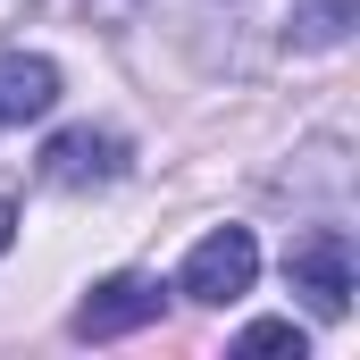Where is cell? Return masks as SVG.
I'll list each match as a JSON object with an SVG mask.
<instances>
[{
  "instance_id": "cell-4",
  "label": "cell",
  "mask_w": 360,
  "mask_h": 360,
  "mask_svg": "<svg viewBox=\"0 0 360 360\" xmlns=\"http://www.w3.org/2000/svg\"><path fill=\"white\" fill-rule=\"evenodd\" d=\"M126 160H134L126 134H109V126H68V134L42 143V184L92 193V184H117V176H126Z\"/></svg>"
},
{
  "instance_id": "cell-6",
  "label": "cell",
  "mask_w": 360,
  "mask_h": 360,
  "mask_svg": "<svg viewBox=\"0 0 360 360\" xmlns=\"http://www.w3.org/2000/svg\"><path fill=\"white\" fill-rule=\"evenodd\" d=\"M352 25H360L352 0H293V8H285V42H293V51H344Z\"/></svg>"
},
{
  "instance_id": "cell-2",
  "label": "cell",
  "mask_w": 360,
  "mask_h": 360,
  "mask_svg": "<svg viewBox=\"0 0 360 360\" xmlns=\"http://www.w3.org/2000/svg\"><path fill=\"white\" fill-rule=\"evenodd\" d=\"M352 235L344 226H310V235H293L285 243V285L319 310V319H344L352 310Z\"/></svg>"
},
{
  "instance_id": "cell-8",
  "label": "cell",
  "mask_w": 360,
  "mask_h": 360,
  "mask_svg": "<svg viewBox=\"0 0 360 360\" xmlns=\"http://www.w3.org/2000/svg\"><path fill=\"white\" fill-rule=\"evenodd\" d=\"M8 235H17V201H0V252H8Z\"/></svg>"
},
{
  "instance_id": "cell-1",
  "label": "cell",
  "mask_w": 360,
  "mask_h": 360,
  "mask_svg": "<svg viewBox=\"0 0 360 360\" xmlns=\"http://www.w3.org/2000/svg\"><path fill=\"white\" fill-rule=\"evenodd\" d=\"M252 276H260V243H252V226H210V235L184 252L176 293H184V302L226 310V302H243V293H252Z\"/></svg>"
},
{
  "instance_id": "cell-7",
  "label": "cell",
  "mask_w": 360,
  "mask_h": 360,
  "mask_svg": "<svg viewBox=\"0 0 360 360\" xmlns=\"http://www.w3.org/2000/svg\"><path fill=\"white\" fill-rule=\"evenodd\" d=\"M235 352H293L302 360V327H293V319H252V327L235 335Z\"/></svg>"
},
{
  "instance_id": "cell-3",
  "label": "cell",
  "mask_w": 360,
  "mask_h": 360,
  "mask_svg": "<svg viewBox=\"0 0 360 360\" xmlns=\"http://www.w3.org/2000/svg\"><path fill=\"white\" fill-rule=\"evenodd\" d=\"M168 310V285L143 269H117L101 276L84 302H76V319H68V335H84V344H117V335H134V327H151Z\"/></svg>"
},
{
  "instance_id": "cell-5",
  "label": "cell",
  "mask_w": 360,
  "mask_h": 360,
  "mask_svg": "<svg viewBox=\"0 0 360 360\" xmlns=\"http://www.w3.org/2000/svg\"><path fill=\"white\" fill-rule=\"evenodd\" d=\"M51 109H59V68L42 51H0V126L51 117Z\"/></svg>"
}]
</instances>
